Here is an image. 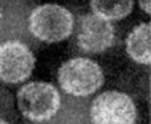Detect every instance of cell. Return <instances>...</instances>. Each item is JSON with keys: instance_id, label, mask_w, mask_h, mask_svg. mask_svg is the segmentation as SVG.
Wrapping results in <instances>:
<instances>
[{"instance_id": "cell-9", "label": "cell", "mask_w": 151, "mask_h": 124, "mask_svg": "<svg viewBox=\"0 0 151 124\" xmlns=\"http://www.w3.org/2000/svg\"><path fill=\"white\" fill-rule=\"evenodd\" d=\"M139 5L147 15H150V0H139Z\"/></svg>"}, {"instance_id": "cell-11", "label": "cell", "mask_w": 151, "mask_h": 124, "mask_svg": "<svg viewBox=\"0 0 151 124\" xmlns=\"http://www.w3.org/2000/svg\"><path fill=\"white\" fill-rule=\"evenodd\" d=\"M0 17H1V11H0Z\"/></svg>"}, {"instance_id": "cell-8", "label": "cell", "mask_w": 151, "mask_h": 124, "mask_svg": "<svg viewBox=\"0 0 151 124\" xmlns=\"http://www.w3.org/2000/svg\"><path fill=\"white\" fill-rule=\"evenodd\" d=\"M93 13L105 20H121L130 15L134 0H90Z\"/></svg>"}, {"instance_id": "cell-6", "label": "cell", "mask_w": 151, "mask_h": 124, "mask_svg": "<svg viewBox=\"0 0 151 124\" xmlns=\"http://www.w3.org/2000/svg\"><path fill=\"white\" fill-rule=\"evenodd\" d=\"M114 42V26L99 16L85 15L80 21L77 44L83 52L102 53Z\"/></svg>"}, {"instance_id": "cell-2", "label": "cell", "mask_w": 151, "mask_h": 124, "mask_svg": "<svg viewBox=\"0 0 151 124\" xmlns=\"http://www.w3.org/2000/svg\"><path fill=\"white\" fill-rule=\"evenodd\" d=\"M58 83L65 93L74 96H86L104 85L101 66L88 58H73L58 69Z\"/></svg>"}, {"instance_id": "cell-4", "label": "cell", "mask_w": 151, "mask_h": 124, "mask_svg": "<svg viewBox=\"0 0 151 124\" xmlns=\"http://www.w3.org/2000/svg\"><path fill=\"white\" fill-rule=\"evenodd\" d=\"M90 115L93 124H134L137 110L129 95L107 91L94 99Z\"/></svg>"}, {"instance_id": "cell-10", "label": "cell", "mask_w": 151, "mask_h": 124, "mask_svg": "<svg viewBox=\"0 0 151 124\" xmlns=\"http://www.w3.org/2000/svg\"><path fill=\"white\" fill-rule=\"evenodd\" d=\"M0 124H8L7 122H3V120H0Z\"/></svg>"}, {"instance_id": "cell-3", "label": "cell", "mask_w": 151, "mask_h": 124, "mask_svg": "<svg viewBox=\"0 0 151 124\" xmlns=\"http://www.w3.org/2000/svg\"><path fill=\"white\" fill-rule=\"evenodd\" d=\"M60 94L45 82H31L17 91V106L23 116L32 122H45L60 108Z\"/></svg>"}, {"instance_id": "cell-5", "label": "cell", "mask_w": 151, "mask_h": 124, "mask_svg": "<svg viewBox=\"0 0 151 124\" xmlns=\"http://www.w3.org/2000/svg\"><path fill=\"white\" fill-rule=\"evenodd\" d=\"M35 56L25 44L7 41L0 45V79L5 83H20L31 77Z\"/></svg>"}, {"instance_id": "cell-1", "label": "cell", "mask_w": 151, "mask_h": 124, "mask_svg": "<svg viewBox=\"0 0 151 124\" xmlns=\"http://www.w3.org/2000/svg\"><path fill=\"white\" fill-rule=\"evenodd\" d=\"M29 31L45 42H60L68 38L73 31V15L57 4L36 7L29 16Z\"/></svg>"}, {"instance_id": "cell-7", "label": "cell", "mask_w": 151, "mask_h": 124, "mask_svg": "<svg viewBox=\"0 0 151 124\" xmlns=\"http://www.w3.org/2000/svg\"><path fill=\"white\" fill-rule=\"evenodd\" d=\"M126 50L135 62L150 63V24L143 23L134 26L126 38Z\"/></svg>"}]
</instances>
